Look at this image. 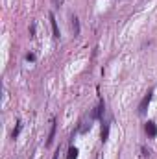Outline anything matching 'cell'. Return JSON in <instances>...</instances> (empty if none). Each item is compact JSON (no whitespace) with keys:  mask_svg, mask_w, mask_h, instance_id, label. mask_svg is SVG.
Returning <instances> with one entry per match:
<instances>
[{"mask_svg":"<svg viewBox=\"0 0 157 159\" xmlns=\"http://www.w3.org/2000/svg\"><path fill=\"white\" fill-rule=\"evenodd\" d=\"M150 102H152V93H148V94L142 98V102H141V106H139V113H141V115H144V113H146V109H148Z\"/></svg>","mask_w":157,"mask_h":159,"instance_id":"cell-1","label":"cell"},{"mask_svg":"<svg viewBox=\"0 0 157 159\" xmlns=\"http://www.w3.org/2000/svg\"><path fill=\"white\" fill-rule=\"evenodd\" d=\"M146 133H148L150 137H155L157 135V126L154 122H146Z\"/></svg>","mask_w":157,"mask_h":159,"instance_id":"cell-2","label":"cell"},{"mask_svg":"<svg viewBox=\"0 0 157 159\" xmlns=\"http://www.w3.org/2000/svg\"><path fill=\"white\" fill-rule=\"evenodd\" d=\"M54 135H56V120H52V128H50V133H48V141H46V144H48V146L52 144Z\"/></svg>","mask_w":157,"mask_h":159,"instance_id":"cell-3","label":"cell"},{"mask_svg":"<svg viewBox=\"0 0 157 159\" xmlns=\"http://www.w3.org/2000/svg\"><path fill=\"white\" fill-rule=\"evenodd\" d=\"M78 148H76V146H70V148H69V156H67V159H78Z\"/></svg>","mask_w":157,"mask_h":159,"instance_id":"cell-4","label":"cell"},{"mask_svg":"<svg viewBox=\"0 0 157 159\" xmlns=\"http://www.w3.org/2000/svg\"><path fill=\"white\" fill-rule=\"evenodd\" d=\"M50 20H52V30H54V37H59V30H57V22H56L54 15H50Z\"/></svg>","mask_w":157,"mask_h":159,"instance_id":"cell-5","label":"cell"},{"mask_svg":"<svg viewBox=\"0 0 157 159\" xmlns=\"http://www.w3.org/2000/svg\"><path fill=\"white\" fill-rule=\"evenodd\" d=\"M109 137V124H104L102 126V141H107Z\"/></svg>","mask_w":157,"mask_h":159,"instance_id":"cell-6","label":"cell"},{"mask_svg":"<svg viewBox=\"0 0 157 159\" xmlns=\"http://www.w3.org/2000/svg\"><path fill=\"white\" fill-rule=\"evenodd\" d=\"M72 30H74V35H78L79 28H78V19L76 17H72Z\"/></svg>","mask_w":157,"mask_h":159,"instance_id":"cell-7","label":"cell"},{"mask_svg":"<svg viewBox=\"0 0 157 159\" xmlns=\"http://www.w3.org/2000/svg\"><path fill=\"white\" fill-rule=\"evenodd\" d=\"M102 111H104V102H100V106H98V109H96L94 117H96V119H98V117H102Z\"/></svg>","mask_w":157,"mask_h":159,"instance_id":"cell-8","label":"cell"},{"mask_svg":"<svg viewBox=\"0 0 157 159\" xmlns=\"http://www.w3.org/2000/svg\"><path fill=\"white\" fill-rule=\"evenodd\" d=\"M20 128H22V126H20V122H19V124H17V128L13 129V139H15V137L19 135V131H20Z\"/></svg>","mask_w":157,"mask_h":159,"instance_id":"cell-9","label":"cell"},{"mask_svg":"<svg viewBox=\"0 0 157 159\" xmlns=\"http://www.w3.org/2000/svg\"><path fill=\"white\" fill-rule=\"evenodd\" d=\"M57 157H59V152H57V154H54V157H52V159H57Z\"/></svg>","mask_w":157,"mask_h":159,"instance_id":"cell-10","label":"cell"}]
</instances>
